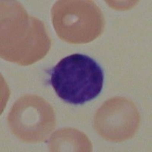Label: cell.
I'll use <instances>...</instances> for the list:
<instances>
[{
  "label": "cell",
  "mask_w": 152,
  "mask_h": 152,
  "mask_svg": "<svg viewBox=\"0 0 152 152\" xmlns=\"http://www.w3.org/2000/svg\"><path fill=\"white\" fill-rule=\"evenodd\" d=\"M51 14L57 35L69 43H90L100 36L105 26L104 15L93 1H57Z\"/></svg>",
  "instance_id": "3"
},
{
  "label": "cell",
  "mask_w": 152,
  "mask_h": 152,
  "mask_svg": "<svg viewBox=\"0 0 152 152\" xmlns=\"http://www.w3.org/2000/svg\"><path fill=\"white\" fill-rule=\"evenodd\" d=\"M0 55L21 66H29L48 53L51 40L40 20L31 16L17 1L1 2Z\"/></svg>",
  "instance_id": "1"
},
{
  "label": "cell",
  "mask_w": 152,
  "mask_h": 152,
  "mask_svg": "<svg viewBox=\"0 0 152 152\" xmlns=\"http://www.w3.org/2000/svg\"><path fill=\"white\" fill-rule=\"evenodd\" d=\"M141 118L136 106L123 97L107 100L94 116V126L104 139L122 142L132 138L140 126Z\"/></svg>",
  "instance_id": "5"
},
{
  "label": "cell",
  "mask_w": 152,
  "mask_h": 152,
  "mask_svg": "<svg viewBox=\"0 0 152 152\" xmlns=\"http://www.w3.org/2000/svg\"><path fill=\"white\" fill-rule=\"evenodd\" d=\"M50 84L62 100L78 105L98 96L103 88L104 73L91 57L75 53L63 58L53 69Z\"/></svg>",
  "instance_id": "2"
},
{
  "label": "cell",
  "mask_w": 152,
  "mask_h": 152,
  "mask_svg": "<svg viewBox=\"0 0 152 152\" xmlns=\"http://www.w3.org/2000/svg\"><path fill=\"white\" fill-rule=\"evenodd\" d=\"M8 125L18 138L25 143L46 141L56 126L52 106L37 95H24L13 104Z\"/></svg>",
  "instance_id": "4"
},
{
  "label": "cell",
  "mask_w": 152,
  "mask_h": 152,
  "mask_svg": "<svg viewBox=\"0 0 152 152\" xmlns=\"http://www.w3.org/2000/svg\"><path fill=\"white\" fill-rule=\"evenodd\" d=\"M50 151H92V144L82 132L73 128L56 130L49 141Z\"/></svg>",
  "instance_id": "6"
}]
</instances>
